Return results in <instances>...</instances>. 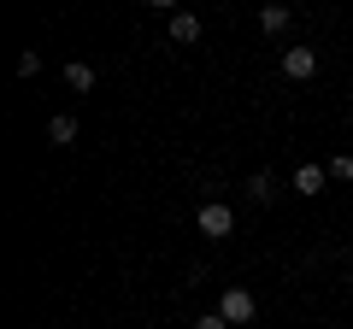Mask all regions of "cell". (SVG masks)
Instances as JSON below:
<instances>
[{"mask_svg": "<svg viewBox=\"0 0 353 329\" xmlns=\"http://www.w3.org/2000/svg\"><path fill=\"white\" fill-rule=\"evenodd\" d=\"M253 312H259V300H253L248 288H224V294H218V317H224L230 329H241V323H253Z\"/></svg>", "mask_w": 353, "mask_h": 329, "instance_id": "1", "label": "cell"}, {"mask_svg": "<svg viewBox=\"0 0 353 329\" xmlns=\"http://www.w3.org/2000/svg\"><path fill=\"white\" fill-rule=\"evenodd\" d=\"M194 224H201V235H212V241L236 235V212H230L224 200H206V206H201V217H194Z\"/></svg>", "mask_w": 353, "mask_h": 329, "instance_id": "2", "label": "cell"}, {"mask_svg": "<svg viewBox=\"0 0 353 329\" xmlns=\"http://www.w3.org/2000/svg\"><path fill=\"white\" fill-rule=\"evenodd\" d=\"M283 76H294V83L318 76V47H289L283 53Z\"/></svg>", "mask_w": 353, "mask_h": 329, "instance_id": "3", "label": "cell"}, {"mask_svg": "<svg viewBox=\"0 0 353 329\" xmlns=\"http://www.w3.org/2000/svg\"><path fill=\"white\" fill-rule=\"evenodd\" d=\"M324 182H330V171H318V164H301V171H294V194H306V200H318Z\"/></svg>", "mask_w": 353, "mask_h": 329, "instance_id": "4", "label": "cell"}, {"mask_svg": "<svg viewBox=\"0 0 353 329\" xmlns=\"http://www.w3.org/2000/svg\"><path fill=\"white\" fill-rule=\"evenodd\" d=\"M171 41L194 47V41H201V18H194V12H171Z\"/></svg>", "mask_w": 353, "mask_h": 329, "instance_id": "5", "label": "cell"}, {"mask_svg": "<svg viewBox=\"0 0 353 329\" xmlns=\"http://www.w3.org/2000/svg\"><path fill=\"white\" fill-rule=\"evenodd\" d=\"M48 141H53V147H71V141H77V118H71V112H59V118L48 124Z\"/></svg>", "mask_w": 353, "mask_h": 329, "instance_id": "6", "label": "cell"}, {"mask_svg": "<svg viewBox=\"0 0 353 329\" xmlns=\"http://www.w3.org/2000/svg\"><path fill=\"white\" fill-rule=\"evenodd\" d=\"M65 83H71L77 94H88V89H94V65H83V59H71V65H65Z\"/></svg>", "mask_w": 353, "mask_h": 329, "instance_id": "7", "label": "cell"}, {"mask_svg": "<svg viewBox=\"0 0 353 329\" xmlns=\"http://www.w3.org/2000/svg\"><path fill=\"white\" fill-rule=\"evenodd\" d=\"M259 30H265V36H283V30H289V6H265V12H259Z\"/></svg>", "mask_w": 353, "mask_h": 329, "instance_id": "8", "label": "cell"}, {"mask_svg": "<svg viewBox=\"0 0 353 329\" xmlns=\"http://www.w3.org/2000/svg\"><path fill=\"white\" fill-rule=\"evenodd\" d=\"M271 194H277V182H271V171H259V177H248V200H271Z\"/></svg>", "mask_w": 353, "mask_h": 329, "instance_id": "9", "label": "cell"}, {"mask_svg": "<svg viewBox=\"0 0 353 329\" xmlns=\"http://www.w3.org/2000/svg\"><path fill=\"white\" fill-rule=\"evenodd\" d=\"M330 182H353V159H347V153L330 159Z\"/></svg>", "mask_w": 353, "mask_h": 329, "instance_id": "10", "label": "cell"}, {"mask_svg": "<svg viewBox=\"0 0 353 329\" xmlns=\"http://www.w3.org/2000/svg\"><path fill=\"white\" fill-rule=\"evenodd\" d=\"M36 71H41V53H36V47L18 53V76H36Z\"/></svg>", "mask_w": 353, "mask_h": 329, "instance_id": "11", "label": "cell"}, {"mask_svg": "<svg viewBox=\"0 0 353 329\" xmlns=\"http://www.w3.org/2000/svg\"><path fill=\"white\" fill-rule=\"evenodd\" d=\"M194 329H230V323H224L218 312H206V317H194Z\"/></svg>", "mask_w": 353, "mask_h": 329, "instance_id": "12", "label": "cell"}, {"mask_svg": "<svg viewBox=\"0 0 353 329\" xmlns=\"http://www.w3.org/2000/svg\"><path fill=\"white\" fill-rule=\"evenodd\" d=\"M347 118H353V106H347Z\"/></svg>", "mask_w": 353, "mask_h": 329, "instance_id": "13", "label": "cell"}]
</instances>
